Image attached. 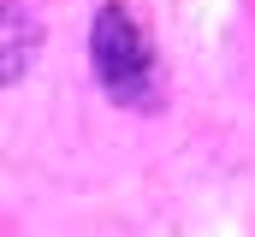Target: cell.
<instances>
[{
	"label": "cell",
	"mask_w": 255,
	"mask_h": 237,
	"mask_svg": "<svg viewBox=\"0 0 255 237\" xmlns=\"http://www.w3.org/2000/svg\"><path fill=\"white\" fill-rule=\"evenodd\" d=\"M89 59H95L101 89H107L119 107H154V95H160L154 48H148V30L136 24V12H130L125 0H107V6L95 12Z\"/></svg>",
	"instance_id": "6da1fadb"
}]
</instances>
